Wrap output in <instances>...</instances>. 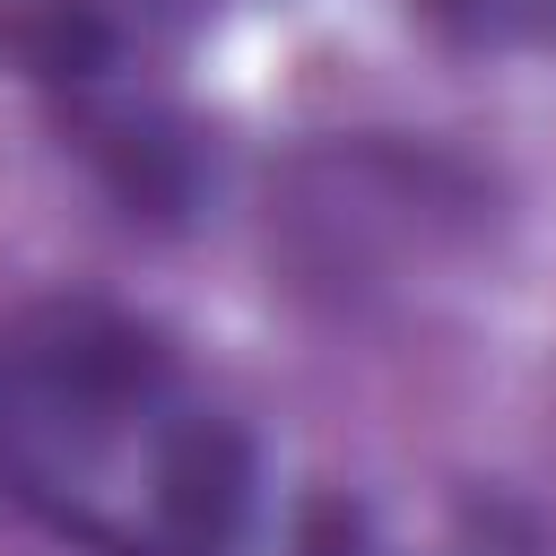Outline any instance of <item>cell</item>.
Returning <instances> with one entry per match:
<instances>
[{
	"mask_svg": "<svg viewBox=\"0 0 556 556\" xmlns=\"http://www.w3.org/2000/svg\"><path fill=\"white\" fill-rule=\"evenodd\" d=\"M295 556H374L365 513H356V504H339V495L304 504V521H295Z\"/></svg>",
	"mask_w": 556,
	"mask_h": 556,
	"instance_id": "cell-5",
	"label": "cell"
},
{
	"mask_svg": "<svg viewBox=\"0 0 556 556\" xmlns=\"http://www.w3.org/2000/svg\"><path fill=\"white\" fill-rule=\"evenodd\" d=\"M70 130H78V156L122 200V217H148V226H182L191 217V200H200V139L174 113H156V104H96V87H87Z\"/></svg>",
	"mask_w": 556,
	"mask_h": 556,
	"instance_id": "cell-3",
	"label": "cell"
},
{
	"mask_svg": "<svg viewBox=\"0 0 556 556\" xmlns=\"http://www.w3.org/2000/svg\"><path fill=\"white\" fill-rule=\"evenodd\" d=\"M243 521H252V443L208 408H174L165 434L148 443L139 530L165 539L174 556H235Z\"/></svg>",
	"mask_w": 556,
	"mask_h": 556,
	"instance_id": "cell-2",
	"label": "cell"
},
{
	"mask_svg": "<svg viewBox=\"0 0 556 556\" xmlns=\"http://www.w3.org/2000/svg\"><path fill=\"white\" fill-rule=\"evenodd\" d=\"M174 356L96 295H35L0 321V486L61 539L104 513V478L174 417Z\"/></svg>",
	"mask_w": 556,
	"mask_h": 556,
	"instance_id": "cell-1",
	"label": "cell"
},
{
	"mask_svg": "<svg viewBox=\"0 0 556 556\" xmlns=\"http://www.w3.org/2000/svg\"><path fill=\"white\" fill-rule=\"evenodd\" d=\"M0 61L52 96H87L122 61V26L96 0H0Z\"/></svg>",
	"mask_w": 556,
	"mask_h": 556,
	"instance_id": "cell-4",
	"label": "cell"
}]
</instances>
